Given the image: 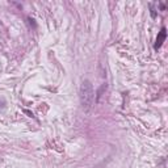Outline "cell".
Wrapping results in <instances>:
<instances>
[{
    "label": "cell",
    "mask_w": 168,
    "mask_h": 168,
    "mask_svg": "<svg viewBox=\"0 0 168 168\" xmlns=\"http://www.w3.org/2000/svg\"><path fill=\"white\" fill-rule=\"evenodd\" d=\"M79 97H80V104H82L84 110H89L93 103H95V91H93V85L89 80H83L82 85H80L79 91Z\"/></svg>",
    "instance_id": "1"
},
{
    "label": "cell",
    "mask_w": 168,
    "mask_h": 168,
    "mask_svg": "<svg viewBox=\"0 0 168 168\" xmlns=\"http://www.w3.org/2000/svg\"><path fill=\"white\" fill-rule=\"evenodd\" d=\"M165 38H167V29L163 26V28L160 29V32L158 33V37L155 39V43H154V50L158 51L160 48H162V45L165 41Z\"/></svg>",
    "instance_id": "2"
},
{
    "label": "cell",
    "mask_w": 168,
    "mask_h": 168,
    "mask_svg": "<svg viewBox=\"0 0 168 168\" xmlns=\"http://www.w3.org/2000/svg\"><path fill=\"white\" fill-rule=\"evenodd\" d=\"M104 89H106V84L101 85V88H100V89L97 91V96H96V103H99V101H100V97H101V93H103V91H104Z\"/></svg>",
    "instance_id": "3"
},
{
    "label": "cell",
    "mask_w": 168,
    "mask_h": 168,
    "mask_svg": "<svg viewBox=\"0 0 168 168\" xmlns=\"http://www.w3.org/2000/svg\"><path fill=\"white\" fill-rule=\"evenodd\" d=\"M150 12H151V17H152V18H155V17H156V11L154 9L152 4H150Z\"/></svg>",
    "instance_id": "4"
},
{
    "label": "cell",
    "mask_w": 168,
    "mask_h": 168,
    "mask_svg": "<svg viewBox=\"0 0 168 168\" xmlns=\"http://www.w3.org/2000/svg\"><path fill=\"white\" fill-rule=\"evenodd\" d=\"M3 106H4V101H3V100H0V109H2Z\"/></svg>",
    "instance_id": "5"
},
{
    "label": "cell",
    "mask_w": 168,
    "mask_h": 168,
    "mask_svg": "<svg viewBox=\"0 0 168 168\" xmlns=\"http://www.w3.org/2000/svg\"><path fill=\"white\" fill-rule=\"evenodd\" d=\"M160 9H162V11H164V9H165V7H164V4H162V3H160Z\"/></svg>",
    "instance_id": "6"
}]
</instances>
